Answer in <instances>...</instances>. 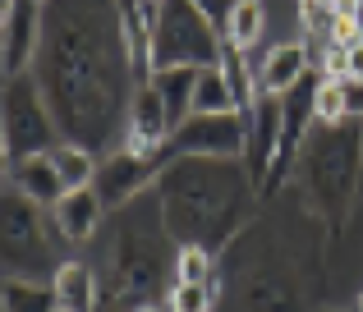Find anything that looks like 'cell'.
<instances>
[{
	"mask_svg": "<svg viewBox=\"0 0 363 312\" xmlns=\"http://www.w3.org/2000/svg\"><path fill=\"white\" fill-rule=\"evenodd\" d=\"M262 23H267V9L257 5V0H244V5H235L230 14H225V42L248 51V46H257V37H262Z\"/></svg>",
	"mask_w": 363,
	"mask_h": 312,
	"instance_id": "obj_22",
	"label": "cell"
},
{
	"mask_svg": "<svg viewBox=\"0 0 363 312\" xmlns=\"http://www.w3.org/2000/svg\"><path fill=\"white\" fill-rule=\"evenodd\" d=\"M9 188H18L28 202L51 207V212L60 207V197L69 193V188H65V179H60V170H55V161H51V152H46V156L14 161V166H9Z\"/></svg>",
	"mask_w": 363,
	"mask_h": 312,
	"instance_id": "obj_15",
	"label": "cell"
},
{
	"mask_svg": "<svg viewBox=\"0 0 363 312\" xmlns=\"http://www.w3.org/2000/svg\"><path fill=\"white\" fill-rule=\"evenodd\" d=\"M225 33L216 28L212 14H203L189 0H170L161 5L157 18V42H152V69H221Z\"/></svg>",
	"mask_w": 363,
	"mask_h": 312,
	"instance_id": "obj_7",
	"label": "cell"
},
{
	"mask_svg": "<svg viewBox=\"0 0 363 312\" xmlns=\"http://www.w3.org/2000/svg\"><path fill=\"white\" fill-rule=\"evenodd\" d=\"M212 276H221V258L203 248H179L175 258V285H207Z\"/></svg>",
	"mask_w": 363,
	"mask_h": 312,
	"instance_id": "obj_24",
	"label": "cell"
},
{
	"mask_svg": "<svg viewBox=\"0 0 363 312\" xmlns=\"http://www.w3.org/2000/svg\"><path fill=\"white\" fill-rule=\"evenodd\" d=\"M345 120H350V92H345V83L322 79V88H318V125H345Z\"/></svg>",
	"mask_w": 363,
	"mask_h": 312,
	"instance_id": "obj_25",
	"label": "cell"
},
{
	"mask_svg": "<svg viewBox=\"0 0 363 312\" xmlns=\"http://www.w3.org/2000/svg\"><path fill=\"white\" fill-rule=\"evenodd\" d=\"M0 143H5V166L23 156H46L60 147V129H55L51 110H46L42 92H37L33 74L23 79H5V110H0Z\"/></svg>",
	"mask_w": 363,
	"mask_h": 312,
	"instance_id": "obj_8",
	"label": "cell"
},
{
	"mask_svg": "<svg viewBox=\"0 0 363 312\" xmlns=\"http://www.w3.org/2000/svg\"><path fill=\"white\" fill-rule=\"evenodd\" d=\"M294 225L276 230L272 221L248 225L240 239L225 248V312H308V289H303L294 253Z\"/></svg>",
	"mask_w": 363,
	"mask_h": 312,
	"instance_id": "obj_4",
	"label": "cell"
},
{
	"mask_svg": "<svg viewBox=\"0 0 363 312\" xmlns=\"http://www.w3.org/2000/svg\"><path fill=\"white\" fill-rule=\"evenodd\" d=\"M33 83L60 129V143L88 147V152L111 147L129 120L133 92H138L120 37V14L92 0L46 5Z\"/></svg>",
	"mask_w": 363,
	"mask_h": 312,
	"instance_id": "obj_1",
	"label": "cell"
},
{
	"mask_svg": "<svg viewBox=\"0 0 363 312\" xmlns=\"http://www.w3.org/2000/svg\"><path fill=\"white\" fill-rule=\"evenodd\" d=\"M5 312H60L51 285H28V280H5Z\"/></svg>",
	"mask_w": 363,
	"mask_h": 312,
	"instance_id": "obj_23",
	"label": "cell"
},
{
	"mask_svg": "<svg viewBox=\"0 0 363 312\" xmlns=\"http://www.w3.org/2000/svg\"><path fill=\"white\" fill-rule=\"evenodd\" d=\"M354 312H363V294H359V308H354Z\"/></svg>",
	"mask_w": 363,
	"mask_h": 312,
	"instance_id": "obj_29",
	"label": "cell"
},
{
	"mask_svg": "<svg viewBox=\"0 0 363 312\" xmlns=\"http://www.w3.org/2000/svg\"><path fill=\"white\" fill-rule=\"evenodd\" d=\"M55 161V170H60V179H65V188H92V179H97V156L88 152V147H74V143H60L51 152Z\"/></svg>",
	"mask_w": 363,
	"mask_h": 312,
	"instance_id": "obj_20",
	"label": "cell"
},
{
	"mask_svg": "<svg viewBox=\"0 0 363 312\" xmlns=\"http://www.w3.org/2000/svg\"><path fill=\"white\" fill-rule=\"evenodd\" d=\"M101 216H106V207H101L97 188H74V193L60 197V207L51 212V221H55V230H60V239L88 243L92 234H97Z\"/></svg>",
	"mask_w": 363,
	"mask_h": 312,
	"instance_id": "obj_16",
	"label": "cell"
},
{
	"mask_svg": "<svg viewBox=\"0 0 363 312\" xmlns=\"http://www.w3.org/2000/svg\"><path fill=\"white\" fill-rule=\"evenodd\" d=\"M299 23L308 37H331V23H336V5H318V0H303L299 5Z\"/></svg>",
	"mask_w": 363,
	"mask_h": 312,
	"instance_id": "obj_26",
	"label": "cell"
},
{
	"mask_svg": "<svg viewBox=\"0 0 363 312\" xmlns=\"http://www.w3.org/2000/svg\"><path fill=\"white\" fill-rule=\"evenodd\" d=\"M116 239L106 253V280H101L97 312H133L143 304H166L175 289V258L179 243L161 221L157 188L133 197L116 216Z\"/></svg>",
	"mask_w": 363,
	"mask_h": 312,
	"instance_id": "obj_3",
	"label": "cell"
},
{
	"mask_svg": "<svg viewBox=\"0 0 363 312\" xmlns=\"http://www.w3.org/2000/svg\"><path fill=\"white\" fill-rule=\"evenodd\" d=\"M161 170H166L161 161H147V156H133V152H120L116 147V152L97 166L92 188H97V197H101L106 212H120V207H129L133 197H143V193L157 188Z\"/></svg>",
	"mask_w": 363,
	"mask_h": 312,
	"instance_id": "obj_11",
	"label": "cell"
},
{
	"mask_svg": "<svg viewBox=\"0 0 363 312\" xmlns=\"http://www.w3.org/2000/svg\"><path fill=\"white\" fill-rule=\"evenodd\" d=\"M308 60H313V55H308V46H303V42L272 46V51L257 60V92H267V97H285L303 74H313Z\"/></svg>",
	"mask_w": 363,
	"mask_h": 312,
	"instance_id": "obj_14",
	"label": "cell"
},
{
	"mask_svg": "<svg viewBox=\"0 0 363 312\" xmlns=\"http://www.w3.org/2000/svg\"><path fill=\"white\" fill-rule=\"evenodd\" d=\"M194 115H240L235 106V88L225 79V69H203L194 88Z\"/></svg>",
	"mask_w": 363,
	"mask_h": 312,
	"instance_id": "obj_19",
	"label": "cell"
},
{
	"mask_svg": "<svg viewBox=\"0 0 363 312\" xmlns=\"http://www.w3.org/2000/svg\"><path fill=\"white\" fill-rule=\"evenodd\" d=\"M42 18L46 5H37V0H9L0 9V69H5V79L33 74L37 46H42Z\"/></svg>",
	"mask_w": 363,
	"mask_h": 312,
	"instance_id": "obj_9",
	"label": "cell"
},
{
	"mask_svg": "<svg viewBox=\"0 0 363 312\" xmlns=\"http://www.w3.org/2000/svg\"><path fill=\"white\" fill-rule=\"evenodd\" d=\"M359 170H363V129L354 120L345 125H313L308 143L294 161V179L303 184L308 207L331 225L345 230V216L359 193Z\"/></svg>",
	"mask_w": 363,
	"mask_h": 312,
	"instance_id": "obj_5",
	"label": "cell"
},
{
	"mask_svg": "<svg viewBox=\"0 0 363 312\" xmlns=\"http://www.w3.org/2000/svg\"><path fill=\"white\" fill-rule=\"evenodd\" d=\"M120 14V37H124V51H129V64H133V83L147 88L157 79L152 69V42H157V18H161V5H143V0H124L116 5Z\"/></svg>",
	"mask_w": 363,
	"mask_h": 312,
	"instance_id": "obj_13",
	"label": "cell"
},
{
	"mask_svg": "<svg viewBox=\"0 0 363 312\" xmlns=\"http://www.w3.org/2000/svg\"><path fill=\"white\" fill-rule=\"evenodd\" d=\"M198 74L203 69H170V74H157L152 79V88L161 92V101H166V115L170 125H184L189 115H194V88H198Z\"/></svg>",
	"mask_w": 363,
	"mask_h": 312,
	"instance_id": "obj_18",
	"label": "cell"
},
{
	"mask_svg": "<svg viewBox=\"0 0 363 312\" xmlns=\"http://www.w3.org/2000/svg\"><path fill=\"white\" fill-rule=\"evenodd\" d=\"M5 225H0V248H5V280H28V285H51L55 271V221L37 202H28L18 188L5 184Z\"/></svg>",
	"mask_w": 363,
	"mask_h": 312,
	"instance_id": "obj_6",
	"label": "cell"
},
{
	"mask_svg": "<svg viewBox=\"0 0 363 312\" xmlns=\"http://www.w3.org/2000/svg\"><path fill=\"white\" fill-rule=\"evenodd\" d=\"M350 92V120H363V83H345Z\"/></svg>",
	"mask_w": 363,
	"mask_h": 312,
	"instance_id": "obj_28",
	"label": "cell"
},
{
	"mask_svg": "<svg viewBox=\"0 0 363 312\" xmlns=\"http://www.w3.org/2000/svg\"><path fill=\"white\" fill-rule=\"evenodd\" d=\"M345 60H350V83H363V46H350Z\"/></svg>",
	"mask_w": 363,
	"mask_h": 312,
	"instance_id": "obj_27",
	"label": "cell"
},
{
	"mask_svg": "<svg viewBox=\"0 0 363 312\" xmlns=\"http://www.w3.org/2000/svg\"><path fill=\"white\" fill-rule=\"evenodd\" d=\"M225 299V276H212L207 285H175L166 299L170 312H216Z\"/></svg>",
	"mask_w": 363,
	"mask_h": 312,
	"instance_id": "obj_21",
	"label": "cell"
},
{
	"mask_svg": "<svg viewBox=\"0 0 363 312\" xmlns=\"http://www.w3.org/2000/svg\"><path fill=\"white\" fill-rule=\"evenodd\" d=\"M161 221L179 248L221 258L253 221L257 184L244 156H175L157 179Z\"/></svg>",
	"mask_w": 363,
	"mask_h": 312,
	"instance_id": "obj_2",
	"label": "cell"
},
{
	"mask_svg": "<svg viewBox=\"0 0 363 312\" xmlns=\"http://www.w3.org/2000/svg\"><path fill=\"white\" fill-rule=\"evenodd\" d=\"M170 138H175V125H170V115H166V101H161V92L147 83V88L133 92L120 152H133V156H147V161H161V166H166Z\"/></svg>",
	"mask_w": 363,
	"mask_h": 312,
	"instance_id": "obj_12",
	"label": "cell"
},
{
	"mask_svg": "<svg viewBox=\"0 0 363 312\" xmlns=\"http://www.w3.org/2000/svg\"><path fill=\"white\" fill-rule=\"evenodd\" d=\"M51 289H55V304H60V312H97L101 304V280H97V271L88 267V262H65L60 271H55V280H51Z\"/></svg>",
	"mask_w": 363,
	"mask_h": 312,
	"instance_id": "obj_17",
	"label": "cell"
},
{
	"mask_svg": "<svg viewBox=\"0 0 363 312\" xmlns=\"http://www.w3.org/2000/svg\"><path fill=\"white\" fill-rule=\"evenodd\" d=\"M244 120L240 115H189L175 129L166 147V161L175 156H244Z\"/></svg>",
	"mask_w": 363,
	"mask_h": 312,
	"instance_id": "obj_10",
	"label": "cell"
}]
</instances>
